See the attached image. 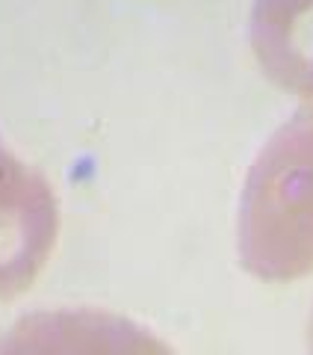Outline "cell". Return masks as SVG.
<instances>
[{
    "mask_svg": "<svg viewBox=\"0 0 313 355\" xmlns=\"http://www.w3.org/2000/svg\"><path fill=\"white\" fill-rule=\"evenodd\" d=\"M237 254L245 272L269 284L313 275V101L263 142L245 172Z\"/></svg>",
    "mask_w": 313,
    "mask_h": 355,
    "instance_id": "6da1fadb",
    "label": "cell"
},
{
    "mask_svg": "<svg viewBox=\"0 0 313 355\" xmlns=\"http://www.w3.org/2000/svg\"><path fill=\"white\" fill-rule=\"evenodd\" d=\"M60 237V202L36 166L0 151V302L24 296Z\"/></svg>",
    "mask_w": 313,
    "mask_h": 355,
    "instance_id": "7a4b0ae2",
    "label": "cell"
},
{
    "mask_svg": "<svg viewBox=\"0 0 313 355\" xmlns=\"http://www.w3.org/2000/svg\"><path fill=\"white\" fill-rule=\"evenodd\" d=\"M249 44L278 89L313 98V0H251Z\"/></svg>",
    "mask_w": 313,
    "mask_h": 355,
    "instance_id": "3957f363",
    "label": "cell"
},
{
    "mask_svg": "<svg viewBox=\"0 0 313 355\" xmlns=\"http://www.w3.org/2000/svg\"><path fill=\"white\" fill-rule=\"evenodd\" d=\"M307 349L313 352V317H310V326H307Z\"/></svg>",
    "mask_w": 313,
    "mask_h": 355,
    "instance_id": "277c9868",
    "label": "cell"
},
{
    "mask_svg": "<svg viewBox=\"0 0 313 355\" xmlns=\"http://www.w3.org/2000/svg\"><path fill=\"white\" fill-rule=\"evenodd\" d=\"M0 151H3V142H0Z\"/></svg>",
    "mask_w": 313,
    "mask_h": 355,
    "instance_id": "5b68a950",
    "label": "cell"
}]
</instances>
